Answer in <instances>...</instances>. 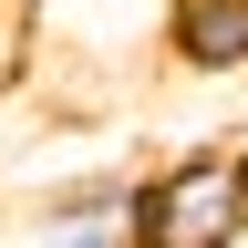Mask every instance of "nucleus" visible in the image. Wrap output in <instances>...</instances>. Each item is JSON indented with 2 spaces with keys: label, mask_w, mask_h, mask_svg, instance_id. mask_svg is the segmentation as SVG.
I'll return each instance as SVG.
<instances>
[{
  "label": "nucleus",
  "mask_w": 248,
  "mask_h": 248,
  "mask_svg": "<svg viewBox=\"0 0 248 248\" xmlns=\"http://www.w3.org/2000/svg\"><path fill=\"white\" fill-rule=\"evenodd\" d=\"M248 238V145H186L135 186V248H238Z\"/></svg>",
  "instance_id": "f257e3e1"
},
{
  "label": "nucleus",
  "mask_w": 248,
  "mask_h": 248,
  "mask_svg": "<svg viewBox=\"0 0 248 248\" xmlns=\"http://www.w3.org/2000/svg\"><path fill=\"white\" fill-rule=\"evenodd\" d=\"M135 186H145V166L21 186V197H0V248H135Z\"/></svg>",
  "instance_id": "f03ea898"
},
{
  "label": "nucleus",
  "mask_w": 248,
  "mask_h": 248,
  "mask_svg": "<svg viewBox=\"0 0 248 248\" xmlns=\"http://www.w3.org/2000/svg\"><path fill=\"white\" fill-rule=\"evenodd\" d=\"M166 62L176 73H248V0H176Z\"/></svg>",
  "instance_id": "7ed1b4c3"
},
{
  "label": "nucleus",
  "mask_w": 248,
  "mask_h": 248,
  "mask_svg": "<svg viewBox=\"0 0 248 248\" xmlns=\"http://www.w3.org/2000/svg\"><path fill=\"white\" fill-rule=\"evenodd\" d=\"M21 73H31V21H21V11H0V93H11Z\"/></svg>",
  "instance_id": "20e7f679"
},
{
  "label": "nucleus",
  "mask_w": 248,
  "mask_h": 248,
  "mask_svg": "<svg viewBox=\"0 0 248 248\" xmlns=\"http://www.w3.org/2000/svg\"><path fill=\"white\" fill-rule=\"evenodd\" d=\"M0 11H21V21H42V11H52V0H0Z\"/></svg>",
  "instance_id": "39448f33"
}]
</instances>
